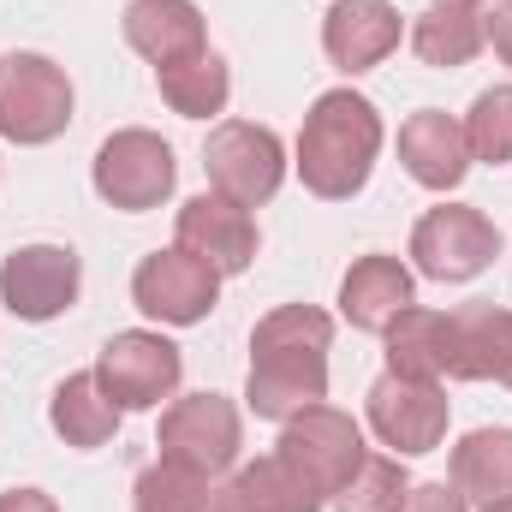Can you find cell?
I'll list each match as a JSON object with an SVG mask.
<instances>
[{
	"label": "cell",
	"instance_id": "obj_8",
	"mask_svg": "<svg viewBox=\"0 0 512 512\" xmlns=\"http://www.w3.org/2000/svg\"><path fill=\"white\" fill-rule=\"evenodd\" d=\"M203 173L221 197H233L239 209H256L280 191L286 179V149L268 126H251V120H227V126L209 131L203 143Z\"/></svg>",
	"mask_w": 512,
	"mask_h": 512
},
{
	"label": "cell",
	"instance_id": "obj_4",
	"mask_svg": "<svg viewBox=\"0 0 512 512\" xmlns=\"http://www.w3.org/2000/svg\"><path fill=\"white\" fill-rule=\"evenodd\" d=\"M90 179H96V197H102L108 209L143 215V209H155V203L173 197L179 161H173V149H167L155 131L131 126V131H114V137L96 149Z\"/></svg>",
	"mask_w": 512,
	"mask_h": 512
},
{
	"label": "cell",
	"instance_id": "obj_29",
	"mask_svg": "<svg viewBox=\"0 0 512 512\" xmlns=\"http://www.w3.org/2000/svg\"><path fill=\"white\" fill-rule=\"evenodd\" d=\"M0 512H60V507H54V495H42V489H6V495H0Z\"/></svg>",
	"mask_w": 512,
	"mask_h": 512
},
{
	"label": "cell",
	"instance_id": "obj_15",
	"mask_svg": "<svg viewBox=\"0 0 512 512\" xmlns=\"http://www.w3.org/2000/svg\"><path fill=\"white\" fill-rule=\"evenodd\" d=\"M512 358V310L459 304L447 310V376L453 382H501Z\"/></svg>",
	"mask_w": 512,
	"mask_h": 512
},
{
	"label": "cell",
	"instance_id": "obj_22",
	"mask_svg": "<svg viewBox=\"0 0 512 512\" xmlns=\"http://www.w3.org/2000/svg\"><path fill=\"white\" fill-rule=\"evenodd\" d=\"M387 370L411 382H441L447 376V310L405 304L387 322Z\"/></svg>",
	"mask_w": 512,
	"mask_h": 512
},
{
	"label": "cell",
	"instance_id": "obj_28",
	"mask_svg": "<svg viewBox=\"0 0 512 512\" xmlns=\"http://www.w3.org/2000/svg\"><path fill=\"white\" fill-rule=\"evenodd\" d=\"M399 512H465V495L453 483H411V495H405Z\"/></svg>",
	"mask_w": 512,
	"mask_h": 512
},
{
	"label": "cell",
	"instance_id": "obj_11",
	"mask_svg": "<svg viewBox=\"0 0 512 512\" xmlns=\"http://www.w3.org/2000/svg\"><path fill=\"white\" fill-rule=\"evenodd\" d=\"M84 262L66 245H24L0 262V304L18 322H54L78 304Z\"/></svg>",
	"mask_w": 512,
	"mask_h": 512
},
{
	"label": "cell",
	"instance_id": "obj_3",
	"mask_svg": "<svg viewBox=\"0 0 512 512\" xmlns=\"http://www.w3.org/2000/svg\"><path fill=\"white\" fill-rule=\"evenodd\" d=\"M72 126V78L48 54H0V137L6 143H54Z\"/></svg>",
	"mask_w": 512,
	"mask_h": 512
},
{
	"label": "cell",
	"instance_id": "obj_27",
	"mask_svg": "<svg viewBox=\"0 0 512 512\" xmlns=\"http://www.w3.org/2000/svg\"><path fill=\"white\" fill-rule=\"evenodd\" d=\"M465 143H471V161H489V167L512 161V84H495V90H483L471 102Z\"/></svg>",
	"mask_w": 512,
	"mask_h": 512
},
{
	"label": "cell",
	"instance_id": "obj_9",
	"mask_svg": "<svg viewBox=\"0 0 512 512\" xmlns=\"http://www.w3.org/2000/svg\"><path fill=\"white\" fill-rule=\"evenodd\" d=\"M185 376V358L173 340L149 334V328H131V334H114L96 358V382L102 393L120 405V411H155L161 399H173V387Z\"/></svg>",
	"mask_w": 512,
	"mask_h": 512
},
{
	"label": "cell",
	"instance_id": "obj_18",
	"mask_svg": "<svg viewBox=\"0 0 512 512\" xmlns=\"http://www.w3.org/2000/svg\"><path fill=\"white\" fill-rule=\"evenodd\" d=\"M411 48L423 66H471L489 48V6L483 0H429L411 24Z\"/></svg>",
	"mask_w": 512,
	"mask_h": 512
},
{
	"label": "cell",
	"instance_id": "obj_2",
	"mask_svg": "<svg viewBox=\"0 0 512 512\" xmlns=\"http://www.w3.org/2000/svg\"><path fill=\"white\" fill-rule=\"evenodd\" d=\"M382 155V114L358 90H328L310 102L298 131V179L322 203H346L370 185V167Z\"/></svg>",
	"mask_w": 512,
	"mask_h": 512
},
{
	"label": "cell",
	"instance_id": "obj_16",
	"mask_svg": "<svg viewBox=\"0 0 512 512\" xmlns=\"http://www.w3.org/2000/svg\"><path fill=\"white\" fill-rule=\"evenodd\" d=\"M399 161L405 173L423 185V191H453L465 173H471V143H465V126L441 108H423L399 126Z\"/></svg>",
	"mask_w": 512,
	"mask_h": 512
},
{
	"label": "cell",
	"instance_id": "obj_7",
	"mask_svg": "<svg viewBox=\"0 0 512 512\" xmlns=\"http://www.w3.org/2000/svg\"><path fill=\"white\" fill-rule=\"evenodd\" d=\"M155 447H161V459H173L197 477H221L239 459V405L221 393H185L161 411Z\"/></svg>",
	"mask_w": 512,
	"mask_h": 512
},
{
	"label": "cell",
	"instance_id": "obj_24",
	"mask_svg": "<svg viewBox=\"0 0 512 512\" xmlns=\"http://www.w3.org/2000/svg\"><path fill=\"white\" fill-rule=\"evenodd\" d=\"M155 84H161V102H167L173 114H185V120H209V114H221L227 96H233L227 60H221L215 48H203V54H191V60H179V66H161Z\"/></svg>",
	"mask_w": 512,
	"mask_h": 512
},
{
	"label": "cell",
	"instance_id": "obj_12",
	"mask_svg": "<svg viewBox=\"0 0 512 512\" xmlns=\"http://www.w3.org/2000/svg\"><path fill=\"white\" fill-rule=\"evenodd\" d=\"M370 429L399 459L435 453L447 441V393H441V382H411V376L387 370L382 382L370 387Z\"/></svg>",
	"mask_w": 512,
	"mask_h": 512
},
{
	"label": "cell",
	"instance_id": "obj_1",
	"mask_svg": "<svg viewBox=\"0 0 512 512\" xmlns=\"http://www.w3.org/2000/svg\"><path fill=\"white\" fill-rule=\"evenodd\" d=\"M328 346H334V316L316 304H280L256 322L251 334V399L256 417L286 423L310 405L328 399Z\"/></svg>",
	"mask_w": 512,
	"mask_h": 512
},
{
	"label": "cell",
	"instance_id": "obj_10",
	"mask_svg": "<svg viewBox=\"0 0 512 512\" xmlns=\"http://www.w3.org/2000/svg\"><path fill=\"white\" fill-rule=\"evenodd\" d=\"M221 298V274L209 262H197L191 251H149L131 274V304L149 316V322H167V328H191L215 310Z\"/></svg>",
	"mask_w": 512,
	"mask_h": 512
},
{
	"label": "cell",
	"instance_id": "obj_25",
	"mask_svg": "<svg viewBox=\"0 0 512 512\" xmlns=\"http://www.w3.org/2000/svg\"><path fill=\"white\" fill-rule=\"evenodd\" d=\"M209 495H215V477H197L173 459H155L131 483V512H209Z\"/></svg>",
	"mask_w": 512,
	"mask_h": 512
},
{
	"label": "cell",
	"instance_id": "obj_6",
	"mask_svg": "<svg viewBox=\"0 0 512 512\" xmlns=\"http://www.w3.org/2000/svg\"><path fill=\"white\" fill-rule=\"evenodd\" d=\"M495 256H501V233L471 203H441V209H429L411 227V262H417V274H429L441 286L477 280Z\"/></svg>",
	"mask_w": 512,
	"mask_h": 512
},
{
	"label": "cell",
	"instance_id": "obj_19",
	"mask_svg": "<svg viewBox=\"0 0 512 512\" xmlns=\"http://www.w3.org/2000/svg\"><path fill=\"white\" fill-rule=\"evenodd\" d=\"M405 304H417V298H411V268L399 256H358L340 280V316L364 334H387V322Z\"/></svg>",
	"mask_w": 512,
	"mask_h": 512
},
{
	"label": "cell",
	"instance_id": "obj_31",
	"mask_svg": "<svg viewBox=\"0 0 512 512\" xmlns=\"http://www.w3.org/2000/svg\"><path fill=\"white\" fill-rule=\"evenodd\" d=\"M483 512H512V501H495V507H483Z\"/></svg>",
	"mask_w": 512,
	"mask_h": 512
},
{
	"label": "cell",
	"instance_id": "obj_21",
	"mask_svg": "<svg viewBox=\"0 0 512 512\" xmlns=\"http://www.w3.org/2000/svg\"><path fill=\"white\" fill-rule=\"evenodd\" d=\"M120 405L102 393L96 382V370H84V376H66V382L54 387V399H48V423H54V435L66 441V447H108L114 441V429H120Z\"/></svg>",
	"mask_w": 512,
	"mask_h": 512
},
{
	"label": "cell",
	"instance_id": "obj_13",
	"mask_svg": "<svg viewBox=\"0 0 512 512\" xmlns=\"http://www.w3.org/2000/svg\"><path fill=\"white\" fill-rule=\"evenodd\" d=\"M179 251H191L197 262H209L215 274H245L256 262V221L251 209H239L233 197H191L185 209H179Z\"/></svg>",
	"mask_w": 512,
	"mask_h": 512
},
{
	"label": "cell",
	"instance_id": "obj_32",
	"mask_svg": "<svg viewBox=\"0 0 512 512\" xmlns=\"http://www.w3.org/2000/svg\"><path fill=\"white\" fill-rule=\"evenodd\" d=\"M501 382H507V387H512V358H507V370H501Z\"/></svg>",
	"mask_w": 512,
	"mask_h": 512
},
{
	"label": "cell",
	"instance_id": "obj_23",
	"mask_svg": "<svg viewBox=\"0 0 512 512\" xmlns=\"http://www.w3.org/2000/svg\"><path fill=\"white\" fill-rule=\"evenodd\" d=\"M453 489L465 501H512V429H471L453 447Z\"/></svg>",
	"mask_w": 512,
	"mask_h": 512
},
{
	"label": "cell",
	"instance_id": "obj_14",
	"mask_svg": "<svg viewBox=\"0 0 512 512\" xmlns=\"http://www.w3.org/2000/svg\"><path fill=\"white\" fill-rule=\"evenodd\" d=\"M322 48L340 72H370L399 48V12L393 0H334L322 18Z\"/></svg>",
	"mask_w": 512,
	"mask_h": 512
},
{
	"label": "cell",
	"instance_id": "obj_5",
	"mask_svg": "<svg viewBox=\"0 0 512 512\" xmlns=\"http://www.w3.org/2000/svg\"><path fill=\"white\" fill-rule=\"evenodd\" d=\"M274 453H280L322 501H334V495L346 489V477L364 465V429H358L346 411H334V405H310V411L286 417Z\"/></svg>",
	"mask_w": 512,
	"mask_h": 512
},
{
	"label": "cell",
	"instance_id": "obj_20",
	"mask_svg": "<svg viewBox=\"0 0 512 512\" xmlns=\"http://www.w3.org/2000/svg\"><path fill=\"white\" fill-rule=\"evenodd\" d=\"M322 507H328V501H322L280 453L245 465L227 489L209 495V512H322Z\"/></svg>",
	"mask_w": 512,
	"mask_h": 512
},
{
	"label": "cell",
	"instance_id": "obj_30",
	"mask_svg": "<svg viewBox=\"0 0 512 512\" xmlns=\"http://www.w3.org/2000/svg\"><path fill=\"white\" fill-rule=\"evenodd\" d=\"M489 42H495V54H501V60L512 66V0L489 12Z\"/></svg>",
	"mask_w": 512,
	"mask_h": 512
},
{
	"label": "cell",
	"instance_id": "obj_17",
	"mask_svg": "<svg viewBox=\"0 0 512 512\" xmlns=\"http://www.w3.org/2000/svg\"><path fill=\"white\" fill-rule=\"evenodd\" d=\"M126 42L161 72V66H179L191 54L209 48V30H203V12L191 0H126V18H120Z\"/></svg>",
	"mask_w": 512,
	"mask_h": 512
},
{
	"label": "cell",
	"instance_id": "obj_26",
	"mask_svg": "<svg viewBox=\"0 0 512 512\" xmlns=\"http://www.w3.org/2000/svg\"><path fill=\"white\" fill-rule=\"evenodd\" d=\"M405 495H411L405 465L387 459V453H364V465L346 477V489H340L328 507L334 512H399L405 507Z\"/></svg>",
	"mask_w": 512,
	"mask_h": 512
}]
</instances>
